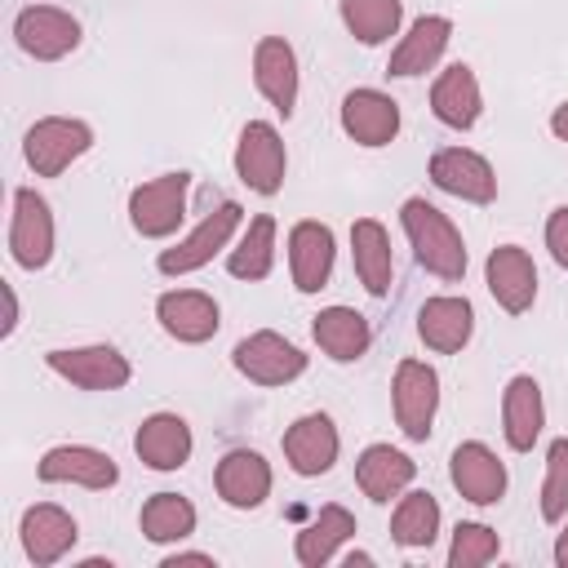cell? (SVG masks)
I'll list each match as a JSON object with an SVG mask.
<instances>
[{"label": "cell", "mask_w": 568, "mask_h": 568, "mask_svg": "<svg viewBox=\"0 0 568 568\" xmlns=\"http://www.w3.org/2000/svg\"><path fill=\"white\" fill-rule=\"evenodd\" d=\"M430 111L439 124L448 129H475L479 111H484V93H479V80L466 62H453L435 75L430 84Z\"/></svg>", "instance_id": "obj_26"}, {"label": "cell", "mask_w": 568, "mask_h": 568, "mask_svg": "<svg viewBox=\"0 0 568 568\" xmlns=\"http://www.w3.org/2000/svg\"><path fill=\"white\" fill-rule=\"evenodd\" d=\"M138 528L155 546H178V541H186L195 532V506L182 493H155V497L142 501Z\"/></svg>", "instance_id": "obj_31"}, {"label": "cell", "mask_w": 568, "mask_h": 568, "mask_svg": "<svg viewBox=\"0 0 568 568\" xmlns=\"http://www.w3.org/2000/svg\"><path fill=\"white\" fill-rule=\"evenodd\" d=\"M546 426V404H541V386L528 373H515L501 390V435L515 453H528L541 439Z\"/></svg>", "instance_id": "obj_25"}, {"label": "cell", "mask_w": 568, "mask_h": 568, "mask_svg": "<svg viewBox=\"0 0 568 568\" xmlns=\"http://www.w3.org/2000/svg\"><path fill=\"white\" fill-rule=\"evenodd\" d=\"M439 537V501L430 493H404L390 515V541L404 550H422Z\"/></svg>", "instance_id": "obj_34"}, {"label": "cell", "mask_w": 568, "mask_h": 568, "mask_svg": "<svg viewBox=\"0 0 568 568\" xmlns=\"http://www.w3.org/2000/svg\"><path fill=\"white\" fill-rule=\"evenodd\" d=\"M351 537H355V515H351L346 506L328 501V506H320V515L297 532L293 555H297L302 568H324L328 559H337V550H342Z\"/></svg>", "instance_id": "obj_30"}, {"label": "cell", "mask_w": 568, "mask_h": 568, "mask_svg": "<svg viewBox=\"0 0 568 568\" xmlns=\"http://www.w3.org/2000/svg\"><path fill=\"white\" fill-rule=\"evenodd\" d=\"M448 479H453V488H457L466 501H475V506H497V501L506 497V466H501V457H497L488 444H479V439H466V444L453 448V457H448Z\"/></svg>", "instance_id": "obj_17"}, {"label": "cell", "mask_w": 568, "mask_h": 568, "mask_svg": "<svg viewBox=\"0 0 568 568\" xmlns=\"http://www.w3.org/2000/svg\"><path fill=\"white\" fill-rule=\"evenodd\" d=\"M253 84H257V93H262L284 120L293 115L302 75H297V53H293V44H288L284 36H262V40H257V49H253Z\"/></svg>", "instance_id": "obj_19"}, {"label": "cell", "mask_w": 568, "mask_h": 568, "mask_svg": "<svg viewBox=\"0 0 568 568\" xmlns=\"http://www.w3.org/2000/svg\"><path fill=\"white\" fill-rule=\"evenodd\" d=\"M18 537H22V555L36 564V568H53L80 537V524L71 519V510L53 506V501H36L22 510V524H18Z\"/></svg>", "instance_id": "obj_15"}, {"label": "cell", "mask_w": 568, "mask_h": 568, "mask_svg": "<svg viewBox=\"0 0 568 568\" xmlns=\"http://www.w3.org/2000/svg\"><path fill=\"white\" fill-rule=\"evenodd\" d=\"M346 564H351V568H355V564H373V555H364V550H351V555H346Z\"/></svg>", "instance_id": "obj_42"}, {"label": "cell", "mask_w": 568, "mask_h": 568, "mask_svg": "<svg viewBox=\"0 0 568 568\" xmlns=\"http://www.w3.org/2000/svg\"><path fill=\"white\" fill-rule=\"evenodd\" d=\"M399 226H404V235H408L417 262H422L430 275H439V280H448V284L466 275V240H462V231L453 226V217H448L444 209H435L426 195H408V200L399 204Z\"/></svg>", "instance_id": "obj_1"}, {"label": "cell", "mask_w": 568, "mask_h": 568, "mask_svg": "<svg viewBox=\"0 0 568 568\" xmlns=\"http://www.w3.org/2000/svg\"><path fill=\"white\" fill-rule=\"evenodd\" d=\"M342 133L359 146H386L399 133V102L382 89H351L342 98Z\"/></svg>", "instance_id": "obj_20"}, {"label": "cell", "mask_w": 568, "mask_h": 568, "mask_svg": "<svg viewBox=\"0 0 568 568\" xmlns=\"http://www.w3.org/2000/svg\"><path fill=\"white\" fill-rule=\"evenodd\" d=\"M484 280H488L493 302L506 315H524L537 302V266H532L528 248H519V244H497L484 262Z\"/></svg>", "instance_id": "obj_16"}, {"label": "cell", "mask_w": 568, "mask_h": 568, "mask_svg": "<svg viewBox=\"0 0 568 568\" xmlns=\"http://www.w3.org/2000/svg\"><path fill=\"white\" fill-rule=\"evenodd\" d=\"M550 133H555L559 142H568V102L555 106V115H550Z\"/></svg>", "instance_id": "obj_40"}, {"label": "cell", "mask_w": 568, "mask_h": 568, "mask_svg": "<svg viewBox=\"0 0 568 568\" xmlns=\"http://www.w3.org/2000/svg\"><path fill=\"white\" fill-rule=\"evenodd\" d=\"M337 13L346 22V31L359 44H386L399 22H404V0H337Z\"/></svg>", "instance_id": "obj_33"}, {"label": "cell", "mask_w": 568, "mask_h": 568, "mask_svg": "<svg viewBox=\"0 0 568 568\" xmlns=\"http://www.w3.org/2000/svg\"><path fill=\"white\" fill-rule=\"evenodd\" d=\"M13 40H18V49H22L27 58H36V62H58V58L75 53V44H80V22H75L67 9H58V4H31V9H22V13L13 18Z\"/></svg>", "instance_id": "obj_10"}, {"label": "cell", "mask_w": 568, "mask_h": 568, "mask_svg": "<svg viewBox=\"0 0 568 568\" xmlns=\"http://www.w3.org/2000/svg\"><path fill=\"white\" fill-rule=\"evenodd\" d=\"M271 266H275V217L271 213H257L244 226L240 244L226 253V271L235 280H266Z\"/></svg>", "instance_id": "obj_32"}, {"label": "cell", "mask_w": 568, "mask_h": 568, "mask_svg": "<svg viewBox=\"0 0 568 568\" xmlns=\"http://www.w3.org/2000/svg\"><path fill=\"white\" fill-rule=\"evenodd\" d=\"M44 364H49V373H58L62 382H71L80 390H120L133 377V364L115 346H106V342L44 351Z\"/></svg>", "instance_id": "obj_7"}, {"label": "cell", "mask_w": 568, "mask_h": 568, "mask_svg": "<svg viewBox=\"0 0 568 568\" xmlns=\"http://www.w3.org/2000/svg\"><path fill=\"white\" fill-rule=\"evenodd\" d=\"M191 448H195L191 426L178 413H151V417H142V426L133 435V453L151 470H182L191 462Z\"/></svg>", "instance_id": "obj_22"}, {"label": "cell", "mask_w": 568, "mask_h": 568, "mask_svg": "<svg viewBox=\"0 0 568 568\" xmlns=\"http://www.w3.org/2000/svg\"><path fill=\"white\" fill-rule=\"evenodd\" d=\"M271 484H275L271 462L257 448H231L213 470V488L231 510H257L271 497Z\"/></svg>", "instance_id": "obj_14"}, {"label": "cell", "mask_w": 568, "mask_h": 568, "mask_svg": "<svg viewBox=\"0 0 568 568\" xmlns=\"http://www.w3.org/2000/svg\"><path fill=\"white\" fill-rule=\"evenodd\" d=\"M36 475H40V484H75V488H89V493H102V488L120 484L115 457L93 448V444H58V448H49L40 457Z\"/></svg>", "instance_id": "obj_11"}, {"label": "cell", "mask_w": 568, "mask_h": 568, "mask_svg": "<svg viewBox=\"0 0 568 568\" xmlns=\"http://www.w3.org/2000/svg\"><path fill=\"white\" fill-rule=\"evenodd\" d=\"M475 333V306L466 297H453V293H439V297H426L422 311H417V337L439 351V355H453L470 342Z\"/></svg>", "instance_id": "obj_24"}, {"label": "cell", "mask_w": 568, "mask_h": 568, "mask_svg": "<svg viewBox=\"0 0 568 568\" xmlns=\"http://www.w3.org/2000/svg\"><path fill=\"white\" fill-rule=\"evenodd\" d=\"M9 253L22 271H44L53 257V213L49 200L31 186L13 191V222H9Z\"/></svg>", "instance_id": "obj_9"}, {"label": "cell", "mask_w": 568, "mask_h": 568, "mask_svg": "<svg viewBox=\"0 0 568 568\" xmlns=\"http://www.w3.org/2000/svg\"><path fill=\"white\" fill-rule=\"evenodd\" d=\"M555 564L568 568V515H564V532L555 537Z\"/></svg>", "instance_id": "obj_41"}, {"label": "cell", "mask_w": 568, "mask_h": 568, "mask_svg": "<svg viewBox=\"0 0 568 568\" xmlns=\"http://www.w3.org/2000/svg\"><path fill=\"white\" fill-rule=\"evenodd\" d=\"M501 555V537L488 528V524H457L453 528V541H448V568H479V564H493Z\"/></svg>", "instance_id": "obj_35"}, {"label": "cell", "mask_w": 568, "mask_h": 568, "mask_svg": "<svg viewBox=\"0 0 568 568\" xmlns=\"http://www.w3.org/2000/svg\"><path fill=\"white\" fill-rule=\"evenodd\" d=\"M413 475H417V462L408 457V453H399V448H390V444H368L359 457H355V484H359V493L368 497V501H390V497H399L408 484H413Z\"/></svg>", "instance_id": "obj_27"}, {"label": "cell", "mask_w": 568, "mask_h": 568, "mask_svg": "<svg viewBox=\"0 0 568 568\" xmlns=\"http://www.w3.org/2000/svg\"><path fill=\"white\" fill-rule=\"evenodd\" d=\"M155 320H160V328H164L173 342L200 346V342H209V337L217 333L222 311H217V302H213L209 293H200V288H169V293L155 297Z\"/></svg>", "instance_id": "obj_18"}, {"label": "cell", "mask_w": 568, "mask_h": 568, "mask_svg": "<svg viewBox=\"0 0 568 568\" xmlns=\"http://www.w3.org/2000/svg\"><path fill=\"white\" fill-rule=\"evenodd\" d=\"M186 191H191V173H160L142 186L129 191V226L142 240H164L182 226L186 217Z\"/></svg>", "instance_id": "obj_4"}, {"label": "cell", "mask_w": 568, "mask_h": 568, "mask_svg": "<svg viewBox=\"0 0 568 568\" xmlns=\"http://www.w3.org/2000/svg\"><path fill=\"white\" fill-rule=\"evenodd\" d=\"M284 169H288V151H284L275 124L248 120L235 142V178L257 195H275L284 186Z\"/></svg>", "instance_id": "obj_8"}, {"label": "cell", "mask_w": 568, "mask_h": 568, "mask_svg": "<svg viewBox=\"0 0 568 568\" xmlns=\"http://www.w3.org/2000/svg\"><path fill=\"white\" fill-rule=\"evenodd\" d=\"M337 453H342V435H337V426H333L328 413H306V417H297L284 430V462L302 479L328 475L333 462H337Z\"/></svg>", "instance_id": "obj_13"}, {"label": "cell", "mask_w": 568, "mask_h": 568, "mask_svg": "<svg viewBox=\"0 0 568 568\" xmlns=\"http://www.w3.org/2000/svg\"><path fill=\"white\" fill-rule=\"evenodd\" d=\"M430 182L466 204H493L497 200V173L493 164L470 146H444L430 155Z\"/></svg>", "instance_id": "obj_12"}, {"label": "cell", "mask_w": 568, "mask_h": 568, "mask_svg": "<svg viewBox=\"0 0 568 568\" xmlns=\"http://www.w3.org/2000/svg\"><path fill=\"white\" fill-rule=\"evenodd\" d=\"M320 351L333 359V364H355L368 346H373V328L368 320L355 311V306H324L311 324Z\"/></svg>", "instance_id": "obj_29"}, {"label": "cell", "mask_w": 568, "mask_h": 568, "mask_svg": "<svg viewBox=\"0 0 568 568\" xmlns=\"http://www.w3.org/2000/svg\"><path fill=\"white\" fill-rule=\"evenodd\" d=\"M240 222H244V209H240L235 200H222L213 213H204V217L195 222V231H186L173 248H164V253L155 257L160 275H191V271L209 266V262L231 244V235L240 231Z\"/></svg>", "instance_id": "obj_2"}, {"label": "cell", "mask_w": 568, "mask_h": 568, "mask_svg": "<svg viewBox=\"0 0 568 568\" xmlns=\"http://www.w3.org/2000/svg\"><path fill=\"white\" fill-rule=\"evenodd\" d=\"M333 257H337V240L324 222L306 217L288 231V271L297 293H320L333 280Z\"/></svg>", "instance_id": "obj_21"}, {"label": "cell", "mask_w": 568, "mask_h": 568, "mask_svg": "<svg viewBox=\"0 0 568 568\" xmlns=\"http://www.w3.org/2000/svg\"><path fill=\"white\" fill-rule=\"evenodd\" d=\"M89 146H93V129L84 120H71V115H44L22 138V155H27V164H31L36 178L67 173Z\"/></svg>", "instance_id": "obj_3"}, {"label": "cell", "mask_w": 568, "mask_h": 568, "mask_svg": "<svg viewBox=\"0 0 568 568\" xmlns=\"http://www.w3.org/2000/svg\"><path fill=\"white\" fill-rule=\"evenodd\" d=\"M546 248H550V257L568 271V204H559V209L546 217Z\"/></svg>", "instance_id": "obj_37"}, {"label": "cell", "mask_w": 568, "mask_h": 568, "mask_svg": "<svg viewBox=\"0 0 568 568\" xmlns=\"http://www.w3.org/2000/svg\"><path fill=\"white\" fill-rule=\"evenodd\" d=\"M568 515V435L550 439L546 448V479H541V519L564 524Z\"/></svg>", "instance_id": "obj_36"}, {"label": "cell", "mask_w": 568, "mask_h": 568, "mask_svg": "<svg viewBox=\"0 0 568 568\" xmlns=\"http://www.w3.org/2000/svg\"><path fill=\"white\" fill-rule=\"evenodd\" d=\"M231 364H235L240 377H248L257 386H288V382H297L306 373L302 346H293L275 328H257V333L240 337L235 351H231Z\"/></svg>", "instance_id": "obj_6"}, {"label": "cell", "mask_w": 568, "mask_h": 568, "mask_svg": "<svg viewBox=\"0 0 568 568\" xmlns=\"http://www.w3.org/2000/svg\"><path fill=\"white\" fill-rule=\"evenodd\" d=\"M178 564H213V555H204V550H173V555H164V568H178Z\"/></svg>", "instance_id": "obj_39"}, {"label": "cell", "mask_w": 568, "mask_h": 568, "mask_svg": "<svg viewBox=\"0 0 568 568\" xmlns=\"http://www.w3.org/2000/svg\"><path fill=\"white\" fill-rule=\"evenodd\" d=\"M390 408H395V426L413 444L430 439L435 413H439V373L422 359H399L390 382Z\"/></svg>", "instance_id": "obj_5"}, {"label": "cell", "mask_w": 568, "mask_h": 568, "mask_svg": "<svg viewBox=\"0 0 568 568\" xmlns=\"http://www.w3.org/2000/svg\"><path fill=\"white\" fill-rule=\"evenodd\" d=\"M4 306H9V315H4L0 337H13V328H18V293H13V284H4Z\"/></svg>", "instance_id": "obj_38"}, {"label": "cell", "mask_w": 568, "mask_h": 568, "mask_svg": "<svg viewBox=\"0 0 568 568\" xmlns=\"http://www.w3.org/2000/svg\"><path fill=\"white\" fill-rule=\"evenodd\" d=\"M351 262H355V275L359 284L373 293V297H386L390 293V280H395V257H390V235L377 217H359L351 226Z\"/></svg>", "instance_id": "obj_28"}, {"label": "cell", "mask_w": 568, "mask_h": 568, "mask_svg": "<svg viewBox=\"0 0 568 568\" xmlns=\"http://www.w3.org/2000/svg\"><path fill=\"white\" fill-rule=\"evenodd\" d=\"M448 40H453V22H448L444 13H422V18L399 36V44L390 49L386 75H399V80H408V75H426V71L444 58Z\"/></svg>", "instance_id": "obj_23"}]
</instances>
